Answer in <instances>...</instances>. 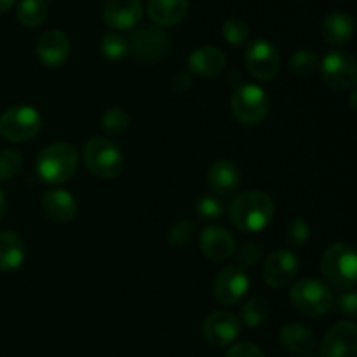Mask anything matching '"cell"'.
Returning a JSON list of instances; mask_svg holds the SVG:
<instances>
[{
	"instance_id": "1",
	"label": "cell",
	"mask_w": 357,
	"mask_h": 357,
	"mask_svg": "<svg viewBox=\"0 0 357 357\" xmlns=\"http://www.w3.org/2000/svg\"><path fill=\"white\" fill-rule=\"evenodd\" d=\"M275 202L267 192L250 190L237 195L229 208L230 222L241 232H260L271 223Z\"/></svg>"
},
{
	"instance_id": "2",
	"label": "cell",
	"mask_w": 357,
	"mask_h": 357,
	"mask_svg": "<svg viewBox=\"0 0 357 357\" xmlns=\"http://www.w3.org/2000/svg\"><path fill=\"white\" fill-rule=\"evenodd\" d=\"M77 164H79V153L75 146L66 142H56L38 153L35 171L44 183L59 185L73 176Z\"/></svg>"
},
{
	"instance_id": "3",
	"label": "cell",
	"mask_w": 357,
	"mask_h": 357,
	"mask_svg": "<svg viewBox=\"0 0 357 357\" xmlns=\"http://www.w3.org/2000/svg\"><path fill=\"white\" fill-rule=\"evenodd\" d=\"M321 271L333 288L349 291L357 281V257L351 244L337 243L328 248L321 260Z\"/></svg>"
},
{
	"instance_id": "4",
	"label": "cell",
	"mask_w": 357,
	"mask_h": 357,
	"mask_svg": "<svg viewBox=\"0 0 357 357\" xmlns=\"http://www.w3.org/2000/svg\"><path fill=\"white\" fill-rule=\"evenodd\" d=\"M84 162L94 176L112 180L119 176L124 167L122 150L105 136H94L84 146Z\"/></svg>"
},
{
	"instance_id": "5",
	"label": "cell",
	"mask_w": 357,
	"mask_h": 357,
	"mask_svg": "<svg viewBox=\"0 0 357 357\" xmlns=\"http://www.w3.org/2000/svg\"><path fill=\"white\" fill-rule=\"evenodd\" d=\"M230 108L237 121L246 126H258L267 119L271 110V100L260 86L241 84L230 98Z\"/></svg>"
},
{
	"instance_id": "6",
	"label": "cell",
	"mask_w": 357,
	"mask_h": 357,
	"mask_svg": "<svg viewBox=\"0 0 357 357\" xmlns=\"http://www.w3.org/2000/svg\"><path fill=\"white\" fill-rule=\"evenodd\" d=\"M289 298L300 314L309 317L324 316L333 307V293L330 291V288L324 282L310 278L295 282Z\"/></svg>"
},
{
	"instance_id": "7",
	"label": "cell",
	"mask_w": 357,
	"mask_h": 357,
	"mask_svg": "<svg viewBox=\"0 0 357 357\" xmlns=\"http://www.w3.org/2000/svg\"><path fill=\"white\" fill-rule=\"evenodd\" d=\"M40 131V115L26 105L7 108L0 117V135L14 143L30 142Z\"/></svg>"
},
{
	"instance_id": "8",
	"label": "cell",
	"mask_w": 357,
	"mask_h": 357,
	"mask_svg": "<svg viewBox=\"0 0 357 357\" xmlns=\"http://www.w3.org/2000/svg\"><path fill=\"white\" fill-rule=\"evenodd\" d=\"M128 44L132 56L139 61H159L171 51L169 35L159 26L138 28Z\"/></svg>"
},
{
	"instance_id": "9",
	"label": "cell",
	"mask_w": 357,
	"mask_h": 357,
	"mask_svg": "<svg viewBox=\"0 0 357 357\" xmlns=\"http://www.w3.org/2000/svg\"><path fill=\"white\" fill-rule=\"evenodd\" d=\"M323 79L331 89L347 91L356 86L357 63L356 58L347 51H331L324 56L321 65Z\"/></svg>"
},
{
	"instance_id": "10",
	"label": "cell",
	"mask_w": 357,
	"mask_h": 357,
	"mask_svg": "<svg viewBox=\"0 0 357 357\" xmlns=\"http://www.w3.org/2000/svg\"><path fill=\"white\" fill-rule=\"evenodd\" d=\"M248 72L258 80H271L278 75L281 68V56L278 47L265 38H258L248 44L244 54Z\"/></svg>"
},
{
	"instance_id": "11",
	"label": "cell",
	"mask_w": 357,
	"mask_h": 357,
	"mask_svg": "<svg viewBox=\"0 0 357 357\" xmlns=\"http://www.w3.org/2000/svg\"><path fill=\"white\" fill-rule=\"evenodd\" d=\"M250 289V275L239 265H227L215 279V296L223 305H236Z\"/></svg>"
},
{
	"instance_id": "12",
	"label": "cell",
	"mask_w": 357,
	"mask_h": 357,
	"mask_svg": "<svg viewBox=\"0 0 357 357\" xmlns=\"http://www.w3.org/2000/svg\"><path fill=\"white\" fill-rule=\"evenodd\" d=\"M241 333V323L234 314L216 310L209 314L202 323V337L211 347H227L237 340Z\"/></svg>"
},
{
	"instance_id": "13",
	"label": "cell",
	"mask_w": 357,
	"mask_h": 357,
	"mask_svg": "<svg viewBox=\"0 0 357 357\" xmlns=\"http://www.w3.org/2000/svg\"><path fill=\"white\" fill-rule=\"evenodd\" d=\"M319 357H357V326L352 321L335 324L319 347Z\"/></svg>"
},
{
	"instance_id": "14",
	"label": "cell",
	"mask_w": 357,
	"mask_h": 357,
	"mask_svg": "<svg viewBox=\"0 0 357 357\" xmlns=\"http://www.w3.org/2000/svg\"><path fill=\"white\" fill-rule=\"evenodd\" d=\"M298 272V258L288 250H278L267 258L264 267V279L271 288H284L295 279Z\"/></svg>"
},
{
	"instance_id": "15",
	"label": "cell",
	"mask_w": 357,
	"mask_h": 357,
	"mask_svg": "<svg viewBox=\"0 0 357 357\" xmlns=\"http://www.w3.org/2000/svg\"><path fill=\"white\" fill-rule=\"evenodd\" d=\"M143 6L139 0H108L103 9V21L114 30H131L142 21Z\"/></svg>"
},
{
	"instance_id": "16",
	"label": "cell",
	"mask_w": 357,
	"mask_h": 357,
	"mask_svg": "<svg viewBox=\"0 0 357 357\" xmlns=\"http://www.w3.org/2000/svg\"><path fill=\"white\" fill-rule=\"evenodd\" d=\"M201 251L213 261H227L236 253V239L222 227H208L201 234Z\"/></svg>"
},
{
	"instance_id": "17",
	"label": "cell",
	"mask_w": 357,
	"mask_h": 357,
	"mask_svg": "<svg viewBox=\"0 0 357 357\" xmlns=\"http://www.w3.org/2000/svg\"><path fill=\"white\" fill-rule=\"evenodd\" d=\"M70 54V40L63 31L47 30L37 40V56L44 65L59 66Z\"/></svg>"
},
{
	"instance_id": "18",
	"label": "cell",
	"mask_w": 357,
	"mask_h": 357,
	"mask_svg": "<svg viewBox=\"0 0 357 357\" xmlns=\"http://www.w3.org/2000/svg\"><path fill=\"white\" fill-rule=\"evenodd\" d=\"M42 209L45 216L56 223H68L77 216V202L70 192L52 188L42 195Z\"/></svg>"
},
{
	"instance_id": "19",
	"label": "cell",
	"mask_w": 357,
	"mask_h": 357,
	"mask_svg": "<svg viewBox=\"0 0 357 357\" xmlns=\"http://www.w3.org/2000/svg\"><path fill=\"white\" fill-rule=\"evenodd\" d=\"M208 183L215 194L222 197L236 195L241 187V171L230 160H216L208 173Z\"/></svg>"
},
{
	"instance_id": "20",
	"label": "cell",
	"mask_w": 357,
	"mask_h": 357,
	"mask_svg": "<svg viewBox=\"0 0 357 357\" xmlns=\"http://www.w3.org/2000/svg\"><path fill=\"white\" fill-rule=\"evenodd\" d=\"M281 345L296 356H309L316 349V337L307 326L300 323H288L279 333Z\"/></svg>"
},
{
	"instance_id": "21",
	"label": "cell",
	"mask_w": 357,
	"mask_h": 357,
	"mask_svg": "<svg viewBox=\"0 0 357 357\" xmlns=\"http://www.w3.org/2000/svg\"><path fill=\"white\" fill-rule=\"evenodd\" d=\"M227 65V58L222 49L213 47V45H204L199 47L188 56V66L194 73L201 77H215L223 72Z\"/></svg>"
},
{
	"instance_id": "22",
	"label": "cell",
	"mask_w": 357,
	"mask_h": 357,
	"mask_svg": "<svg viewBox=\"0 0 357 357\" xmlns=\"http://www.w3.org/2000/svg\"><path fill=\"white\" fill-rule=\"evenodd\" d=\"M188 0H149V16L157 26H173L185 20Z\"/></svg>"
},
{
	"instance_id": "23",
	"label": "cell",
	"mask_w": 357,
	"mask_h": 357,
	"mask_svg": "<svg viewBox=\"0 0 357 357\" xmlns=\"http://www.w3.org/2000/svg\"><path fill=\"white\" fill-rule=\"evenodd\" d=\"M352 35H354V21L347 13L335 10L324 17L323 37L330 45L340 47V45L351 42Z\"/></svg>"
},
{
	"instance_id": "24",
	"label": "cell",
	"mask_w": 357,
	"mask_h": 357,
	"mask_svg": "<svg viewBox=\"0 0 357 357\" xmlns=\"http://www.w3.org/2000/svg\"><path fill=\"white\" fill-rule=\"evenodd\" d=\"M24 243L14 232H0V268L16 271L24 261Z\"/></svg>"
},
{
	"instance_id": "25",
	"label": "cell",
	"mask_w": 357,
	"mask_h": 357,
	"mask_svg": "<svg viewBox=\"0 0 357 357\" xmlns=\"http://www.w3.org/2000/svg\"><path fill=\"white\" fill-rule=\"evenodd\" d=\"M47 16V3L44 0H21L17 6V20L26 28L40 26Z\"/></svg>"
},
{
	"instance_id": "26",
	"label": "cell",
	"mask_w": 357,
	"mask_h": 357,
	"mask_svg": "<svg viewBox=\"0 0 357 357\" xmlns=\"http://www.w3.org/2000/svg\"><path fill=\"white\" fill-rule=\"evenodd\" d=\"M317 54L314 51H309V49H300V51L293 52V56L289 58L288 68L289 72L295 77H309L312 75L317 70Z\"/></svg>"
},
{
	"instance_id": "27",
	"label": "cell",
	"mask_w": 357,
	"mask_h": 357,
	"mask_svg": "<svg viewBox=\"0 0 357 357\" xmlns=\"http://www.w3.org/2000/svg\"><path fill=\"white\" fill-rule=\"evenodd\" d=\"M268 303L264 298H251L244 303L243 310H241V317H243V323L250 328H257L260 324H264L268 319Z\"/></svg>"
},
{
	"instance_id": "28",
	"label": "cell",
	"mask_w": 357,
	"mask_h": 357,
	"mask_svg": "<svg viewBox=\"0 0 357 357\" xmlns=\"http://www.w3.org/2000/svg\"><path fill=\"white\" fill-rule=\"evenodd\" d=\"M129 128V115L122 108H110L101 117V129L110 136L124 135Z\"/></svg>"
},
{
	"instance_id": "29",
	"label": "cell",
	"mask_w": 357,
	"mask_h": 357,
	"mask_svg": "<svg viewBox=\"0 0 357 357\" xmlns=\"http://www.w3.org/2000/svg\"><path fill=\"white\" fill-rule=\"evenodd\" d=\"M223 38L232 45H244L250 40V26L239 17H230L222 26Z\"/></svg>"
},
{
	"instance_id": "30",
	"label": "cell",
	"mask_w": 357,
	"mask_h": 357,
	"mask_svg": "<svg viewBox=\"0 0 357 357\" xmlns=\"http://www.w3.org/2000/svg\"><path fill=\"white\" fill-rule=\"evenodd\" d=\"M101 54L108 59H121L128 54L129 44L128 38L122 37L121 33H108L101 38Z\"/></svg>"
},
{
	"instance_id": "31",
	"label": "cell",
	"mask_w": 357,
	"mask_h": 357,
	"mask_svg": "<svg viewBox=\"0 0 357 357\" xmlns=\"http://www.w3.org/2000/svg\"><path fill=\"white\" fill-rule=\"evenodd\" d=\"M310 239V227L307 223V220L303 218H295L293 222H289V225L286 227V241L289 243V246L295 248V250H302L305 248V244Z\"/></svg>"
},
{
	"instance_id": "32",
	"label": "cell",
	"mask_w": 357,
	"mask_h": 357,
	"mask_svg": "<svg viewBox=\"0 0 357 357\" xmlns=\"http://www.w3.org/2000/svg\"><path fill=\"white\" fill-rule=\"evenodd\" d=\"M23 167V159L14 150H0V181L13 180Z\"/></svg>"
},
{
	"instance_id": "33",
	"label": "cell",
	"mask_w": 357,
	"mask_h": 357,
	"mask_svg": "<svg viewBox=\"0 0 357 357\" xmlns=\"http://www.w3.org/2000/svg\"><path fill=\"white\" fill-rule=\"evenodd\" d=\"M195 213L201 220H216L220 216H223L225 213V206L215 195H204V197L199 199L197 206H195Z\"/></svg>"
},
{
	"instance_id": "34",
	"label": "cell",
	"mask_w": 357,
	"mask_h": 357,
	"mask_svg": "<svg viewBox=\"0 0 357 357\" xmlns=\"http://www.w3.org/2000/svg\"><path fill=\"white\" fill-rule=\"evenodd\" d=\"M195 225L190 222H180L176 225H173L169 232V243L173 246H185V244L190 243L195 236Z\"/></svg>"
},
{
	"instance_id": "35",
	"label": "cell",
	"mask_w": 357,
	"mask_h": 357,
	"mask_svg": "<svg viewBox=\"0 0 357 357\" xmlns=\"http://www.w3.org/2000/svg\"><path fill=\"white\" fill-rule=\"evenodd\" d=\"M261 258V248L257 243H244L237 251V261L239 267L248 268L255 267Z\"/></svg>"
},
{
	"instance_id": "36",
	"label": "cell",
	"mask_w": 357,
	"mask_h": 357,
	"mask_svg": "<svg viewBox=\"0 0 357 357\" xmlns=\"http://www.w3.org/2000/svg\"><path fill=\"white\" fill-rule=\"evenodd\" d=\"M225 357H265L264 351L260 347H257L255 344L250 342H241V344L232 345V347L227 351Z\"/></svg>"
},
{
	"instance_id": "37",
	"label": "cell",
	"mask_w": 357,
	"mask_h": 357,
	"mask_svg": "<svg viewBox=\"0 0 357 357\" xmlns=\"http://www.w3.org/2000/svg\"><path fill=\"white\" fill-rule=\"evenodd\" d=\"M338 310H340L344 316H347L349 319H354L357 316V295L356 291L349 289L344 295H340L338 298Z\"/></svg>"
},
{
	"instance_id": "38",
	"label": "cell",
	"mask_w": 357,
	"mask_h": 357,
	"mask_svg": "<svg viewBox=\"0 0 357 357\" xmlns=\"http://www.w3.org/2000/svg\"><path fill=\"white\" fill-rule=\"evenodd\" d=\"M192 86V77L188 72H180L174 75L173 79V87L178 91H185Z\"/></svg>"
},
{
	"instance_id": "39",
	"label": "cell",
	"mask_w": 357,
	"mask_h": 357,
	"mask_svg": "<svg viewBox=\"0 0 357 357\" xmlns=\"http://www.w3.org/2000/svg\"><path fill=\"white\" fill-rule=\"evenodd\" d=\"M6 211H7V199H6V194L0 190V220L3 218Z\"/></svg>"
},
{
	"instance_id": "40",
	"label": "cell",
	"mask_w": 357,
	"mask_h": 357,
	"mask_svg": "<svg viewBox=\"0 0 357 357\" xmlns=\"http://www.w3.org/2000/svg\"><path fill=\"white\" fill-rule=\"evenodd\" d=\"M14 2H16V0H0V14L7 13V10L14 6Z\"/></svg>"
},
{
	"instance_id": "41",
	"label": "cell",
	"mask_w": 357,
	"mask_h": 357,
	"mask_svg": "<svg viewBox=\"0 0 357 357\" xmlns=\"http://www.w3.org/2000/svg\"><path fill=\"white\" fill-rule=\"evenodd\" d=\"M356 96H357V89H356V87H352V93H351V107H352V110H356Z\"/></svg>"
},
{
	"instance_id": "42",
	"label": "cell",
	"mask_w": 357,
	"mask_h": 357,
	"mask_svg": "<svg viewBox=\"0 0 357 357\" xmlns=\"http://www.w3.org/2000/svg\"><path fill=\"white\" fill-rule=\"evenodd\" d=\"M305 357H314V356H305Z\"/></svg>"
}]
</instances>
